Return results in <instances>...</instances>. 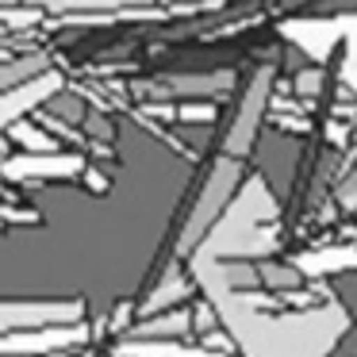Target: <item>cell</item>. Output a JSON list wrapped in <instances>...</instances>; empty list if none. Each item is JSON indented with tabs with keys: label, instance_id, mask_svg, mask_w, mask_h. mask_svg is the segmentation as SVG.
Segmentation results:
<instances>
[{
	"label": "cell",
	"instance_id": "6da1fadb",
	"mask_svg": "<svg viewBox=\"0 0 357 357\" xmlns=\"http://www.w3.org/2000/svg\"><path fill=\"white\" fill-rule=\"evenodd\" d=\"M215 319L231 334L238 357H331L349 331V311L326 300L307 311H257L238 300V292L208 288Z\"/></svg>",
	"mask_w": 357,
	"mask_h": 357
},
{
	"label": "cell",
	"instance_id": "7a4b0ae2",
	"mask_svg": "<svg viewBox=\"0 0 357 357\" xmlns=\"http://www.w3.org/2000/svg\"><path fill=\"white\" fill-rule=\"evenodd\" d=\"M238 177H242L238 158H227V154L208 169V177H204L200 192L192 196V208H188L185 223H181V231H177V257H188L196 246H200V238L208 234V227L215 223L219 211L227 208V200L234 196Z\"/></svg>",
	"mask_w": 357,
	"mask_h": 357
},
{
	"label": "cell",
	"instance_id": "3957f363",
	"mask_svg": "<svg viewBox=\"0 0 357 357\" xmlns=\"http://www.w3.org/2000/svg\"><path fill=\"white\" fill-rule=\"evenodd\" d=\"M93 342V323L73 319V323H47V326H27V331L0 334V354H20V357H62Z\"/></svg>",
	"mask_w": 357,
	"mask_h": 357
},
{
	"label": "cell",
	"instance_id": "277c9868",
	"mask_svg": "<svg viewBox=\"0 0 357 357\" xmlns=\"http://www.w3.org/2000/svg\"><path fill=\"white\" fill-rule=\"evenodd\" d=\"M269 93H273V70L261 66V70H254V77L246 81V89H242V96H238V108H234V119L223 135V154L227 158H238L242 162V158L254 150L257 127H261V116H265V108H269Z\"/></svg>",
	"mask_w": 357,
	"mask_h": 357
},
{
	"label": "cell",
	"instance_id": "5b68a950",
	"mask_svg": "<svg viewBox=\"0 0 357 357\" xmlns=\"http://www.w3.org/2000/svg\"><path fill=\"white\" fill-rule=\"evenodd\" d=\"M89 165L81 154L43 150V154H20L12 162H4L0 165V181H16V185H31V181H73Z\"/></svg>",
	"mask_w": 357,
	"mask_h": 357
},
{
	"label": "cell",
	"instance_id": "8992f818",
	"mask_svg": "<svg viewBox=\"0 0 357 357\" xmlns=\"http://www.w3.org/2000/svg\"><path fill=\"white\" fill-rule=\"evenodd\" d=\"M85 319V300H0V334Z\"/></svg>",
	"mask_w": 357,
	"mask_h": 357
},
{
	"label": "cell",
	"instance_id": "52a82bcc",
	"mask_svg": "<svg viewBox=\"0 0 357 357\" xmlns=\"http://www.w3.org/2000/svg\"><path fill=\"white\" fill-rule=\"evenodd\" d=\"M58 93H62V77H58L54 70H43V73H35V77L20 81V85L4 89V93H0V131H8L16 119H24L27 112L43 108V104L54 100Z\"/></svg>",
	"mask_w": 357,
	"mask_h": 357
},
{
	"label": "cell",
	"instance_id": "ba28073f",
	"mask_svg": "<svg viewBox=\"0 0 357 357\" xmlns=\"http://www.w3.org/2000/svg\"><path fill=\"white\" fill-rule=\"evenodd\" d=\"M196 292L192 277H188L181 265H165L162 277L154 280V288H150L146 296H142V303L135 307V319H146V315H158V311L165 307H177V303H188Z\"/></svg>",
	"mask_w": 357,
	"mask_h": 357
},
{
	"label": "cell",
	"instance_id": "9c48e42d",
	"mask_svg": "<svg viewBox=\"0 0 357 357\" xmlns=\"http://www.w3.org/2000/svg\"><path fill=\"white\" fill-rule=\"evenodd\" d=\"M192 326H188V307L177 303V307H165L158 315H146V319H135L119 338H188Z\"/></svg>",
	"mask_w": 357,
	"mask_h": 357
},
{
	"label": "cell",
	"instance_id": "30bf717a",
	"mask_svg": "<svg viewBox=\"0 0 357 357\" xmlns=\"http://www.w3.org/2000/svg\"><path fill=\"white\" fill-rule=\"evenodd\" d=\"M292 265L303 273V277H331V273H346L357 269V246H319L307 250V254H296Z\"/></svg>",
	"mask_w": 357,
	"mask_h": 357
},
{
	"label": "cell",
	"instance_id": "8fae6325",
	"mask_svg": "<svg viewBox=\"0 0 357 357\" xmlns=\"http://www.w3.org/2000/svg\"><path fill=\"white\" fill-rule=\"evenodd\" d=\"M31 4L43 12L70 16V12H116V8H127V4H146V0H31Z\"/></svg>",
	"mask_w": 357,
	"mask_h": 357
},
{
	"label": "cell",
	"instance_id": "7c38bea8",
	"mask_svg": "<svg viewBox=\"0 0 357 357\" xmlns=\"http://www.w3.org/2000/svg\"><path fill=\"white\" fill-rule=\"evenodd\" d=\"M43 70H47V62H43L39 54L12 58V62L0 66V93H4V89H12V85H20V81H27V77H35V73H43Z\"/></svg>",
	"mask_w": 357,
	"mask_h": 357
},
{
	"label": "cell",
	"instance_id": "4fadbf2b",
	"mask_svg": "<svg viewBox=\"0 0 357 357\" xmlns=\"http://www.w3.org/2000/svg\"><path fill=\"white\" fill-rule=\"evenodd\" d=\"M12 139H16L20 146L27 150V154H43V150H58V146H54V139H50L47 131H35V127H27L24 119H16V123H12Z\"/></svg>",
	"mask_w": 357,
	"mask_h": 357
},
{
	"label": "cell",
	"instance_id": "5bb4252c",
	"mask_svg": "<svg viewBox=\"0 0 357 357\" xmlns=\"http://www.w3.org/2000/svg\"><path fill=\"white\" fill-rule=\"evenodd\" d=\"M0 4H4V8H16V4H20V0H0Z\"/></svg>",
	"mask_w": 357,
	"mask_h": 357
},
{
	"label": "cell",
	"instance_id": "9a60e30c",
	"mask_svg": "<svg viewBox=\"0 0 357 357\" xmlns=\"http://www.w3.org/2000/svg\"><path fill=\"white\" fill-rule=\"evenodd\" d=\"M169 4H173V0H169Z\"/></svg>",
	"mask_w": 357,
	"mask_h": 357
}]
</instances>
